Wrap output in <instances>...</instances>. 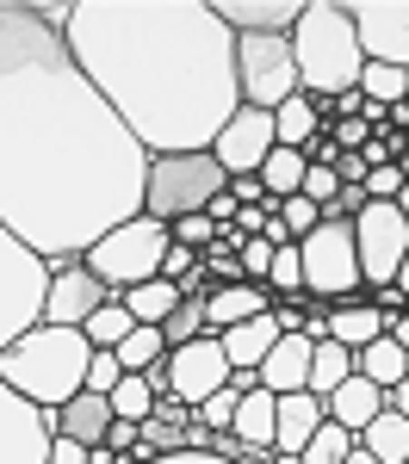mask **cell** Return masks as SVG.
Listing matches in <instances>:
<instances>
[{"label":"cell","mask_w":409,"mask_h":464,"mask_svg":"<svg viewBox=\"0 0 409 464\" xmlns=\"http://www.w3.org/2000/svg\"><path fill=\"white\" fill-rule=\"evenodd\" d=\"M155 155L81 74L69 37L25 0H0V229L44 260H87L143 217Z\"/></svg>","instance_id":"obj_1"},{"label":"cell","mask_w":409,"mask_h":464,"mask_svg":"<svg viewBox=\"0 0 409 464\" xmlns=\"http://www.w3.org/2000/svg\"><path fill=\"white\" fill-rule=\"evenodd\" d=\"M63 37L149 155H199L242 111L236 32L211 0H74Z\"/></svg>","instance_id":"obj_2"},{"label":"cell","mask_w":409,"mask_h":464,"mask_svg":"<svg viewBox=\"0 0 409 464\" xmlns=\"http://www.w3.org/2000/svg\"><path fill=\"white\" fill-rule=\"evenodd\" d=\"M93 353H100V347L87 341V328H56V322H44L25 341L0 347V384L32 396V402H44V409H63V402H74V396L87 391Z\"/></svg>","instance_id":"obj_3"},{"label":"cell","mask_w":409,"mask_h":464,"mask_svg":"<svg viewBox=\"0 0 409 464\" xmlns=\"http://www.w3.org/2000/svg\"><path fill=\"white\" fill-rule=\"evenodd\" d=\"M292 56H297V87L310 100L354 93L366 74V50L347 19V0H304V19L292 25Z\"/></svg>","instance_id":"obj_4"},{"label":"cell","mask_w":409,"mask_h":464,"mask_svg":"<svg viewBox=\"0 0 409 464\" xmlns=\"http://www.w3.org/2000/svg\"><path fill=\"white\" fill-rule=\"evenodd\" d=\"M50 285H56V260H44L32 242L0 229V347H13L32 328H44Z\"/></svg>","instance_id":"obj_5"},{"label":"cell","mask_w":409,"mask_h":464,"mask_svg":"<svg viewBox=\"0 0 409 464\" xmlns=\"http://www.w3.org/2000/svg\"><path fill=\"white\" fill-rule=\"evenodd\" d=\"M297 254H304V297H316V304H360L366 297L354 217H323L297 242Z\"/></svg>","instance_id":"obj_6"},{"label":"cell","mask_w":409,"mask_h":464,"mask_svg":"<svg viewBox=\"0 0 409 464\" xmlns=\"http://www.w3.org/2000/svg\"><path fill=\"white\" fill-rule=\"evenodd\" d=\"M168 248H174V223H161V217H131V223H118V229H112L106 242H93V248H87V266H93V273L124 297V291L161 279Z\"/></svg>","instance_id":"obj_7"},{"label":"cell","mask_w":409,"mask_h":464,"mask_svg":"<svg viewBox=\"0 0 409 464\" xmlns=\"http://www.w3.org/2000/svg\"><path fill=\"white\" fill-rule=\"evenodd\" d=\"M218 192H229V174H223V161L211 155V149H199V155H155L143 217L180 223V217L211 211V198H218Z\"/></svg>","instance_id":"obj_8"},{"label":"cell","mask_w":409,"mask_h":464,"mask_svg":"<svg viewBox=\"0 0 409 464\" xmlns=\"http://www.w3.org/2000/svg\"><path fill=\"white\" fill-rule=\"evenodd\" d=\"M236 74H242V106L279 111L297 87V56L292 37H236Z\"/></svg>","instance_id":"obj_9"},{"label":"cell","mask_w":409,"mask_h":464,"mask_svg":"<svg viewBox=\"0 0 409 464\" xmlns=\"http://www.w3.org/2000/svg\"><path fill=\"white\" fill-rule=\"evenodd\" d=\"M354 236H360V273H366V291L397 285L409 260V217L397 211V198H372L366 211L354 217Z\"/></svg>","instance_id":"obj_10"},{"label":"cell","mask_w":409,"mask_h":464,"mask_svg":"<svg viewBox=\"0 0 409 464\" xmlns=\"http://www.w3.org/2000/svg\"><path fill=\"white\" fill-rule=\"evenodd\" d=\"M56 459V409L0 384V464H50Z\"/></svg>","instance_id":"obj_11"},{"label":"cell","mask_w":409,"mask_h":464,"mask_svg":"<svg viewBox=\"0 0 409 464\" xmlns=\"http://www.w3.org/2000/svg\"><path fill=\"white\" fill-rule=\"evenodd\" d=\"M229 353H223V334H199V341H186L168 353V391L180 396V402H205V396H218L229 384Z\"/></svg>","instance_id":"obj_12"},{"label":"cell","mask_w":409,"mask_h":464,"mask_svg":"<svg viewBox=\"0 0 409 464\" xmlns=\"http://www.w3.org/2000/svg\"><path fill=\"white\" fill-rule=\"evenodd\" d=\"M347 19L360 32L366 63L409 69V0H347Z\"/></svg>","instance_id":"obj_13"},{"label":"cell","mask_w":409,"mask_h":464,"mask_svg":"<svg viewBox=\"0 0 409 464\" xmlns=\"http://www.w3.org/2000/svg\"><path fill=\"white\" fill-rule=\"evenodd\" d=\"M273 149H279V130H273V111L242 106L236 118H229V124H223V137L211 143V155L223 161V174L236 179V174H260Z\"/></svg>","instance_id":"obj_14"},{"label":"cell","mask_w":409,"mask_h":464,"mask_svg":"<svg viewBox=\"0 0 409 464\" xmlns=\"http://www.w3.org/2000/svg\"><path fill=\"white\" fill-rule=\"evenodd\" d=\"M118 291L87 266V260H69V266H56V285H50V316L44 322H56V328H87V322L106 310Z\"/></svg>","instance_id":"obj_15"},{"label":"cell","mask_w":409,"mask_h":464,"mask_svg":"<svg viewBox=\"0 0 409 464\" xmlns=\"http://www.w3.org/2000/svg\"><path fill=\"white\" fill-rule=\"evenodd\" d=\"M211 6L236 37H292V25L304 19V0H211Z\"/></svg>","instance_id":"obj_16"},{"label":"cell","mask_w":409,"mask_h":464,"mask_svg":"<svg viewBox=\"0 0 409 464\" xmlns=\"http://www.w3.org/2000/svg\"><path fill=\"white\" fill-rule=\"evenodd\" d=\"M329 421V402L316 391H292V396H279V433H273V452H304L310 440H316V428Z\"/></svg>","instance_id":"obj_17"},{"label":"cell","mask_w":409,"mask_h":464,"mask_svg":"<svg viewBox=\"0 0 409 464\" xmlns=\"http://www.w3.org/2000/svg\"><path fill=\"white\" fill-rule=\"evenodd\" d=\"M310 353H316V341H310V334H279V347H273L267 365H260V384H267L273 396L310 391Z\"/></svg>","instance_id":"obj_18"},{"label":"cell","mask_w":409,"mask_h":464,"mask_svg":"<svg viewBox=\"0 0 409 464\" xmlns=\"http://www.w3.org/2000/svg\"><path fill=\"white\" fill-rule=\"evenodd\" d=\"M279 297L267 285H211V297H205V328L211 334H223V328H236V322H255L267 316Z\"/></svg>","instance_id":"obj_19"},{"label":"cell","mask_w":409,"mask_h":464,"mask_svg":"<svg viewBox=\"0 0 409 464\" xmlns=\"http://www.w3.org/2000/svg\"><path fill=\"white\" fill-rule=\"evenodd\" d=\"M112 421H118V409H112V396H100V391H81L74 402L56 409V433H63V440H81V446H106Z\"/></svg>","instance_id":"obj_20"},{"label":"cell","mask_w":409,"mask_h":464,"mask_svg":"<svg viewBox=\"0 0 409 464\" xmlns=\"http://www.w3.org/2000/svg\"><path fill=\"white\" fill-rule=\"evenodd\" d=\"M279 316L267 310V316H255V322H236V328H223V353H229V365L236 372H260L267 365V353L279 347Z\"/></svg>","instance_id":"obj_21"},{"label":"cell","mask_w":409,"mask_h":464,"mask_svg":"<svg viewBox=\"0 0 409 464\" xmlns=\"http://www.w3.org/2000/svg\"><path fill=\"white\" fill-rule=\"evenodd\" d=\"M323 402H329V421H341L347 433H366L372 421L385 415V391H378L372 378H360V372H354L341 391H329Z\"/></svg>","instance_id":"obj_22"},{"label":"cell","mask_w":409,"mask_h":464,"mask_svg":"<svg viewBox=\"0 0 409 464\" xmlns=\"http://www.w3.org/2000/svg\"><path fill=\"white\" fill-rule=\"evenodd\" d=\"M378 334H391V316L385 310H372V304H335L329 316V341H341V347H372Z\"/></svg>","instance_id":"obj_23"},{"label":"cell","mask_w":409,"mask_h":464,"mask_svg":"<svg viewBox=\"0 0 409 464\" xmlns=\"http://www.w3.org/2000/svg\"><path fill=\"white\" fill-rule=\"evenodd\" d=\"M229 433H242L255 452H273V433H279V396L267 391V384L248 391V396H242V409H236V428H229Z\"/></svg>","instance_id":"obj_24"},{"label":"cell","mask_w":409,"mask_h":464,"mask_svg":"<svg viewBox=\"0 0 409 464\" xmlns=\"http://www.w3.org/2000/svg\"><path fill=\"white\" fill-rule=\"evenodd\" d=\"M354 372H360V378H372L378 391H391V384H404V378H409V353L391 341V334H378L372 347H360V353H354Z\"/></svg>","instance_id":"obj_25"},{"label":"cell","mask_w":409,"mask_h":464,"mask_svg":"<svg viewBox=\"0 0 409 464\" xmlns=\"http://www.w3.org/2000/svg\"><path fill=\"white\" fill-rule=\"evenodd\" d=\"M273 130H279V149H310L323 137V118H316V100L310 93H292L286 106L273 111Z\"/></svg>","instance_id":"obj_26"},{"label":"cell","mask_w":409,"mask_h":464,"mask_svg":"<svg viewBox=\"0 0 409 464\" xmlns=\"http://www.w3.org/2000/svg\"><path fill=\"white\" fill-rule=\"evenodd\" d=\"M304 179H310V155L304 149H273L267 155V168H260V186H267V198H292V192H304Z\"/></svg>","instance_id":"obj_27"},{"label":"cell","mask_w":409,"mask_h":464,"mask_svg":"<svg viewBox=\"0 0 409 464\" xmlns=\"http://www.w3.org/2000/svg\"><path fill=\"white\" fill-rule=\"evenodd\" d=\"M360 446H366L378 464H404V459H409V415L385 409V415H378V421L360 433Z\"/></svg>","instance_id":"obj_28"},{"label":"cell","mask_w":409,"mask_h":464,"mask_svg":"<svg viewBox=\"0 0 409 464\" xmlns=\"http://www.w3.org/2000/svg\"><path fill=\"white\" fill-rule=\"evenodd\" d=\"M124 304H131V316H137V322H155V328H161V322L186 304V291L174 285V279H149V285L124 291Z\"/></svg>","instance_id":"obj_29"},{"label":"cell","mask_w":409,"mask_h":464,"mask_svg":"<svg viewBox=\"0 0 409 464\" xmlns=\"http://www.w3.org/2000/svg\"><path fill=\"white\" fill-rule=\"evenodd\" d=\"M354 378V347H341V341H316V353H310V391L329 396L341 391Z\"/></svg>","instance_id":"obj_30"},{"label":"cell","mask_w":409,"mask_h":464,"mask_svg":"<svg viewBox=\"0 0 409 464\" xmlns=\"http://www.w3.org/2000/svg\"><path fill=\"white\" fill-rule=\"evenodd\" d=\"M112 353L124 359V372H149V365H161L174 347H168V334H161L155 322H137V328L124 334V347H112Z\"/></svg>","instance_id":"obj_31"},{"label":"cell","mask_w":409,"mask_h":464,"mask_svg":"<svg viewBox=\"0 0 409 464\" xmlns=\"http://www.w3.org/2000/svg\"><path fill=\"white\" fill-rule=\"evenodd\" d=\"M360 93H366L372 106H404V100H409V69L366 63V74H360Z\"/></svg>","instance_id":"obj_32"},{"label":"cell","mask_w":409,"mask_h":464,"mask_svg":"<svg viewBox=\"0 0 409 464\" xmlns=\"http://www.w3.org/2000/svg\"><path fill=\"white\" fill-rule=\"evenodd\" d=\"M354 446H360V433H347L341 421H323V428H316V440H310L297 459H304V464H347V452H354Z\"/></svg>","instance_id":"obj_33"},{"label":"cell","mask_w":409,"mask_h":464,"mask_svg":"<svg viewBox=\"0 0 409 464\" xmlns=\"http://www.w3.org/2000/svg\"><path fill=\"white\" fill-rule=\"evenodd\" d=\"M112 409H118L124 421H149V415L161 409V396H155V384H149L143 372H131V378H124V384L112 391Z\"/></svg>","instance_id":"obj_34"},{"label":"cell","mask_w":409,"mask_h":464,"mask_svg":"<svg viewBox=\"0 0 409 464\" xmlns=\"http://www.w3.org/2000/svg\"><path fill=\"white\" fill-rule=\"evenodd\" d=\"M131 328H137L131 304H124V297H112L106 310L87 322V341H93V347H124V334H131Z\"/></svg>","instance_id":"obj_35"},{"label":"cell","mask_w":409,"mask_h":464,"mask_svg":"<svg viewBox=\"0 0 409 464\" xmlns=\"http://www.w3.org/2000/svg\"><path fill=\"white\" fill-rule=\"evenodd\" d=\"M205 297H211V291H205ZM205 297H186L180 310H174V316L161 322V334H168V347H186V341H199V334H211V328H205Z\"/></svg>","instance_id":"obj_36"},{"label":"cell","mask_w":409,"mask_h":464,"mask_svg":"<svg viewBox=\"0 0 409 464\" xmlns=\"http://www.w3.org/2000/svg\"><path fill=\"white\" fill-rule=\"evenodd\" d=\"M236 409H242V391H236V384H223L218 396H205V402L192 409V421H199V428H211V433H223V428H236Z\"/></svg>","instance_id":"obj_37"},{"label":"cell","mask_w":409,"mask_h":464,"mask_svg":"<svg viewBox=\"0 0 409 464\" xmlns=\"http://www.w3.org/2000/svg\"><path fill=\"white\" fill-rule=\"evenodd\" d=\"M124 378H131V372H124V359L112 353V347H100V353H93V365H87V391L112 396L118 384H124Z\"/></svg>","instance_id":"obj_38"},{"label":"cell","mask_w":409,"mask_h":464,"mask_svg":"<svg viewBox=\"0 0 409 464\" xmlns=\"http://www.w3.org/2000/svg\"><path fill=\"white\" fill-rule=\"evenodd\" d=\"M279 217H286V229H292L297 242H304V236H310V229H316V223H323V205H316V198H310V192H292V198H286V205H279Z\"/></svg>","instance_id":"obj_39"},{"label":"cell","mask_w":409,"mask_h":464,"mask_svg":"<svg viewBox=\"0 0 409 464\" xmlns=\"http://www.w3.org/2000/svg\"><path fill=\"white\" fill-rule=\"evenodd\" d=\"M174 242H180V248L211 254V248H218V223H211L205 211H199V217H180V223H174Z\"/></svg>","instance_id":"obj_40"},{"label":"cell","mask_w":409,"mask_h":464,"mask_svg":"<svg viewBox=\"0 0 409 464\" xmlns=\"http://www.w3.org/2000/svg\"><path fill=\"white\" fill-rule=\"evenodd\" d=\"M273 242H267V236H248V242H242V273H248V285H267V273H273Z\"/></svg>","instance_id":"obj_41"},{"label":"cell","mask_w":409,"mask_h":464,"mask_svg":"<svg viewBox=\"0 0 409 464\" xmlns=\"http://www.w3.org/2000/svg\"><path fill=\"white\" fill-rule=\"evenodd\" d=\"M205 273H211V285H248V273H242V254L211 248V254H205Z\"/></svg>","instance_id":"obj_42"},{"label":"cell","mask_w":409,"mask_h":464,"mask_svg":"<svg viewBox=\"0 0 409 464\" xmlns=\"http://www.w3.org/2000/svg\"><path fill=\"white\" fill-rule=\"evenodd\" d=\"M329 137H335L341 149H347V155H360V149L372 143V124H366V118H341V124H335Z\"/></svg>","instance_id":"obj_43"},{"label":"cell","mask_w":409,"mask_h":464,"mask_svg":"<svg viewBox=\"0 0 409 464\" xmlns=\"http://www.w3.org/2000/svg\"><path fill=\"white\" fill-rule=\"evenodd\" d=\"M229 192H236V205H267V211H279V198H267L260 174H236V179H229Z\"/></svg>","instance_id":"obj_44"},{"label":"cell","mask_w":409,"mask_h":464,"mask_svg":"<svg viewBox=\"0 0 409 464\" xmlns=\"http://www.w3.org/2000/svg\"><path fill=\"white\" fill-rule=\"evenodd\" d=\"M304 192H310V198H316V205L329 211V205H335V192H341V174H335V168H310V179H304Z\"/></svg>","instance_id":"obj_45"},{"label":"cell","mask_w":409,"mask_h":464,"mask_svg":"<svg viewBox=\"0 0 409 464\" xmlns=\"http://www.w3.org/2000/svg\"><path fill=\"white\" fill-rule=\"evenodd\" d=\"M404 192V174L397 168H372L366 174V198H397Z\"/></svg>","instance_id":"obj_46"},{"label":"cell","mask_w":409,"mask_h":464,"mask_svg":"<svg viewBox=\"0 0 409 464\" xmlns=\"http://www.w3.org/2000/svg\"><path fill=\"white\" fill-rule=\"evenodd\" d=\"M304 155H310V168H341V155H347V149H341V143L329 137V130H323V137L304 149Z\"/></svg>","instance_id":"obj_47"},{"label":"cell","mask_w":409,"mask_h":464,"mask_svg":"<svg viewBox=\"0 0 409 464\" xmlns=\"http://www.w3.org/2000/svg\"><path fill=\"white\" fill-rule=\"evenodd\" d=\"M372 310H385V316L397 322V316H404V310H409V297H404V285H378V291H372Z\"/></svg>","instance_id":"obj_48"},{"label":"cell","mask_w":409,"mask_h":464,"mask_svg":"<svg viewBox=\"0 0 409 464\" xmlns=\"http://www.w3.org/2000/svg\"><path fill=\"white\" fill-rule=\"evenodd\" d=\"M50 464H93V446H81V440H63L56 433V459Z\"/></svg>","instance_id":"obj_49"},{"label":"cell","mask_w":409,"mask_h":464,"mask_svg":"<svg viewBox=\"0 0 409 464\" xmlns=\"http://www.w3.org/2000/svg\"><path fill=\"white\" fill-rule=\"evenodd\" d=\"M155 464H229V459H218V452H168V459H155Z\"/></svg>","instance_id":"obj_50"},{"label":"cell","mask_w":409,"mask_h":464,"mask_svg":"<svg viewBox=\"0 0 409 464\" xmlns=\"http://www.w3.org/2000/svg\"><path fill=\"white\" fill-rule=\"evenodd\" d=\"M385 409H397V415H409V378H404V384H391V391H385Z\"/></svg>","instance_id":"obj_51"},{"label":"cell","mask_w":409,"mask_h":464,"mask_svg":"<svg viewBox=\"0 0 409 464\" xmlns=\"http://www.w3.org/2000/svg\"><path fill=\"white\" fill-rule=\"evenodd\" d=\"M391 341H397V347L409 353V316H397V322H391Z\"/></svg>","instance_id":"obj_52"},{"label":"cell","mask_w":409,"mask_h":464,"mask_svg":"<svg viewBox=\"0 0 409 464\" xmlns=\"http://www.w3.org/2000/svg\"><path fill=\"white\" fill-rule=\"evenodd\" d=\"M347 464H378V459H372L366 446H354V452H347Z\"/></svg>","instance_id":"obj_53"},{"label":"cell","mask_w":409,"mask_h":464,"mask_svg":"<svg viewBox=\"0 0 409 464\" xmlns=\"http://www.w3.org/2000/svg\"><path fill=\"white\" fill-rule=\"evenodd\" d=\"M242 464H279V452H248Z\"/></svg>","instance_id":"obj_54"},{"label":"cell","mask_w":409,"mask_h":464,"mask_svg":"<svg viewBox=\"0 0 409 464\" xmlns=\"http://www.w3.org/2000/svg\"><path fill=\"white\" fill-rule=\"evenodd\" d=\"M397 174H404V186H409V149H404V155H397Z\"/></svg>","instance_id":"obj_55"},{"label":"cell","mask_w":409,"mask_h":464,"mask_svg":"<svg viewBox=\"0 0 409 464\" xmlns=\"http://www.w3.org/2000/svg\"><path fill=\"white\" fill-rule=\"evenodd\" d=\"M397 211H404V217H409V186H404V192H397Z\"/></svg>","instance_id":"obj_56"},{"label":"cell","mask_w":409,"mask_h":464,"mask_svg":"<svg viewBox=\"0 0 409 464\" xmlns=\"http://www.w3.org/2000/svg\"><path fill=\"white\" fill-rule=\"evenodd\" d=\"M397 285H404V297H409V260H404V273H397Z\"/></svg>","instance_id":"obj_57"},{"label":"cell","mask_w":409,"mask_h":464,"mask_svg":"<svg viewBox=\"0 0 409 464\" xmlns=\"http://www.w3.org/2000/svg\"><path fill=\"white\" fill-rule=\"evenodd\" d=\"M404 464H409V459H404Z\"/></svg>","instance_id":"obj_58"}]
</instances>
